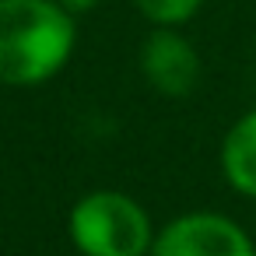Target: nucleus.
I'll return each instance as SVG.
<instances>
[{
    "label": "nucleus",
    "mask_w": 256,
    "mask_h": 256,
    "mask_svg": "<svg viewBox=\"0 0 256 256\" xmlns=\"http://www.w3.org/2000/svg\"><path fill=\"white\" fill-rule=\"evenodd\" d=\"M218 162H221V176L224 182L256 200V109H249L246 116H238L224 140H221V151H218Z\"/></svg>",
    "instance_id": "39448f33"
},
{
    "label": "nucleus",
    "mask_w": 256,
    "mask_h": 256,
    "mask_svg": "<svg viewBox=\"0 0 256 256\" xmlns=\"http://www.w3.org/2000/svg\"><path fill=\"white\" fill-rule=\"evenodd\" d=\"M56 4H60L64 11H70V14L78 18V14H88V11H95V8L102 4V0H56Z\"/></svg>",
    "instance_id": "0eeeda50"
},
{
    "label": "nucleus",
    "mask_w": 256,
    "mask_h": 256,
    "mask_svg": "<svg viewBox=\"0 0 256 256\" xmlns=\"http://www.w3.org/2000/svg\"><path fill=\"white\" fill-rule=\"evenodd\" d=\"M137 14L151 28H182L204 8V0H134Z\"/></svg>",
    "instance_id": "423d86ee"
},
{
    "label": "nucleus",
    "mask_w": 256,
    "mask_h": 256,
    "mask_svg": "<svg viewBox=\"0 0 256 256\" xmlns=\"http://www.w3.org/2000/svg\"><path fill=\"white\" fill-rule=\"evenodd\" d=\"M67 235L81 256H151L154 221L123 190H92L74 200Z\"/></svg>",
    "instance_id": "f03ea898"
},
{
    "label": "nucleus",
    "mask_w": 256,
    "mask_h": 256,
    "mask_svg": "<svg viewBox=\"0 0 256 256\" xmlns=\"http://www.w3.org/2000/svg\"><path fill=\"white\" fill-rule=\"evenodd\" d=\"M151 256H256V242L228 214L186 210L158 228Z\"/></svg>",
    "instance_id": "7ed1b4c3"
},
{
    "label": "nucleus",
    "mask_w": 256,
    "mask_h": 256,
    "mask_svg": "<svg viewBox=\"0 0 256 256\" xmlns=\"http://www.w3.org/2000/svg\"><path fill=\"white\" fill-rule=\"evenodd\" d=\"M78 50V18L56 0H0V84L39 88Z\"/></svg>",
    "instance_id": "f257e3e1"
},
{
    "label": "nucleus",
    "mask_w": 256,
    "mask_h": 256,
    "mask_svg": "<svg viewBox=\"0 0 256 256\" xmlns=\"http://www.w3.org/2000/svg\"><path fill=\"white\" fill-rule=\"evenodd\" d=\"M140 74L165 98H186L196 92L204 64L196 46L179 28H151L140 42Z\"/></svg>",
    "instance_id": "20e7f679"
}]
</instances>
